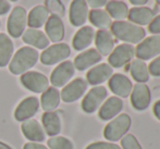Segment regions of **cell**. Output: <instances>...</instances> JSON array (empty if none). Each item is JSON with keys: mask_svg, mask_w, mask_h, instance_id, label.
I'll return each instance as SVG.
<instances>
[{"mask_svg": "<svg viewBox=\"0 0 160 149\" xmlns=\"http://www.w3.org/2000/svg\"><path fill=\"white\" fill-rule=\"evenodd\" d=\"M39 53L32 47H22L15 52L10 61L9 70L14 75H20L28 72L37 63Z\"/></svg>", "mask_w": 160, "mask_h": 149, "instance_id": "6da1fadb", "label": "cell"}, {"mask_svg": "<svg viewBox=\"0 0 160 149\" xmlns=\"http://www.w3.org/2000/svg\"><path fill=\"white\" fill-rule=\"evenodd\" d=\"M111 34L127 44H139L145 38L146 32L142 26L127 21H116L111 24Z\"/></svg>", "mask_w": 160, "mask_h": 149, "instance_id": "7a4b0ae2", "label": "cell"}, {"mask_svg": "<svg viewBox=\"0 0 160 149\" xmlns=\"http://www.w3.org/2000/svg\"><path fill=\"white\" fill-rule=\"evenodd\" d=\"M131 118L125 113L118 116L107 124L103 130V136L109 142H117L121 139L131 127Z\"/></svg>", "mask_w": 160, "mask_h": 149, "instance_id": "3957f363", "label": "cell"}, {"mask_svg": "<svg viewBox=\"0 0 160 149\" xmlns=\"http://www.w3.org/2000/svg\"><path fill=\"white\" fill-rule=\"evenodd\" d=\"M26 25H28L26 10L22 7H15L11 11L8 17V23H7V30H8L10 36L14 38L22 36L25 32Z\"/></svg>", "mask_w": 160, "mask_h": 149, "instance_id": "277c9868", "label": "cell"}, {"mask_svg": "<svg viewBox=\"0 0 160 149\" xmlns=\"http://www.w3.org/2000/svg\"><path fill=\"white\" fill-rule=\"evenodd\" d=\"M71 53L70 47L64 42H58L50 47H47L40 55V61L45 65H52L62 62Z\"/></svg>", "mask_w": 160, "mask_h": 149, "instance_id": "5b68a950", "label": "cell"}, {"mask_svg": "<svg viewBox=\"0 0 160 149\" xmlns=\"http://www.w3.org/2000/svg\"><path fill=\"white\" fill-rule=\"evenodd\" d=\"M139 60H150L160 55V35H152L143 39L135 49Z\"/></svg>", "mask_w": 160, "mask_h": 149, "instance_id": "8992f818", "label": "cell"}, {"mask_svg": "<svg viewBox=\"0 0 160 149\" xmlns=\"http://www.w3.org/2000/svg\"><path fill=\"white\" fill-rule=\"evenodd\" d=\"M135 55V48L130 44H121L109 55L108 62L111 67H122L132 61Z\"/></svg>", "mask_w": 160, "mask_h": 149, "instance_id": "52a82bcc", "label": "cell"}, {"mask_svg": "<svg viewBox=\"0 0 160 149\" xmlns=\"http://www.w3.org/2000/svg\"><path fill=\"white\" fill-rule=\"evenodd\" d=\"M21 83L28 90L36 94L44 92L49 88V81L44 74L36 71L25 72L21 76Z\"/></svg>", "mask_w": 160, "mask_h": 149, "instance_id": "ba28073f", "label": "cell"}, {"mask_svg": "<svg viewBox=\"0 0 160 149\" xmlns=\"http://www.w3.org/2000/svg\"><path fill=\"white\" fill-rule=\"evenodd\" d=\"M107 89L103 86L93 87L82 101V109L86 113H93L101 106L107 98Z\"/></svg>", "mask_w": 160, "mask_h": 149, "instance_id": "9c48e42d", "label": "cell"}, {"mask_svg": "<svg viewBox=\"0 0 160 149\" xmlns=\"http://www.w3.org/2000/svg\"><path fill=\"white\" fill-rule=\"evenodd\" d=\"M87 85H88L87 82L83 78H75L71 83H69L67 86H64V88L60 94V98L64 102H74L84 95V92L87 89Z\"/></svg>", "mask_w": 160, "mask_h": 149, "instance_id": "30bf717a", "label": "cell"}, {"mask_svg": "<svg viewBox=\"0 0 160 149\" xmlns=\"http://www.w3.org/2000/svg\"><path fill=\"white\" fill-rule=\"evenodd\" d=\"M75 67L71 61H64L60 63L52 71L50 75V82L53 87H62L69 82L74 75Z\"/></svg>", "mask_w": 160, "mask_h": 149, "instance_id": "8fae6325", "label": "cell"}, {"mask_svg": "<svg viewBox=\"0 0 160 149\" xmlns=\"http://www.w3.org/2000/svg\"><path fill=\"white\" fill-rule=\"evenodd\" d=\"M150 90L149 87L144 83H138L133 86L131 92V103L136 110H145L150 103Z\"/></svg>", "mask_w": 160, "mask_h": 149, "instance_id": "7c38bea8", "label": "cell"}, {"mask_svg": "<svg viewBox=\"0 0 160 149\" xmlns=\"http://www.w3.org/2000/svg\"><path fill=\"white\" fill-rule=\"evenodd\" d=\"M88 17V6L86 0H73L70 6L69 19L73 26H82L86 23Z\"/></svg>", "mask_w": 160, "mask_h": 149, "instance_id": "4fadbf2b", "label": "cell"}, {"mask_svg": "<svg viewBox=\"0 0 160 149\" xmlns=\"http://www.w3.org/2000/svg\"><path fill=\"white\" fill-rule=\"evenodd\" d=\"M39 108V100L36 97H28L19 103L14 111V118L17 121L24 122L31 119Z\"/></svg>", "mask_w": 160, "mask_h": 149, "instance_id": "5bb4252c", "label": "cell"}, {"mask_svg": "<svg viewBox=\"0 0 160 149\" xmlns=\"http://www.w3.org/2000/svg\"><path fill=\"white\" fill-rule=\"evenodd\" d=\"M109 87L114 95L121 98H127L131 95L133 85L128 76L118 73L112 74V76L109 78Z\"/></svg>", "mask_w": 160, "mask_h": 149, "instance_id": "9a60e30c", "label": "cell"}, {"mask_svg": "<svg viewBox=\"0 0 160 149\" xmlns=\"http://www.w3.org/2000/svg\"><path fill=\"white\" fill-rule=\"evenodd\" d=\"M112 74H113L112 67L107 63H101V64L96 65L87 72V84L96 86V85H99L108 81L112 76Z\"/></svg>", "mask_w": 160, "mask_h": 149, "instance_id": "2e32d148", "label": "cell"}, {"mask_svg": "<svg viewBox=\"0 0 160 149\" xmlns=\"http://www.w3.org/2000/svg\"><path fill=\"white\" fill-rule=\"evenodd\" d=\"M46 30L47 37H48L49 42H59L63 39L64 37V25L63 22L60 17H56V15H51L48 17L46 22Z\"/></svg>", "mask_w": 160, "mask_h": 149, "instance_id": "e0dca14e", "label": "cell"}, {"mask_svg": "<svg viewBox=\"0 0 160 149\" xmlns=\"http://www.w3.org/2000/svg\"><path fill=\"white\" fill-rule=\"evenodd\" d=\"M128 17L131 23L135 25H149V23L155 17V13L152 9L147 7H134L128 10Z\"/></svg>", "mask_w": 160, "mask_h": 149, "instance_id": "ac0fdd59", "label": "cell"}, {"mask_svg": "<svg viewBox=\"0 0 160 149\" xmlns=\"http://www.w3.org/2000/svg\"><path fill=\"white\" fill-rule=\"evenodd\" d=\"M123 109V102L119 97H110L108 98L99 109V118L103 121L117 117Z\"/></svg>", "mask_w": 160, "mask_h": 149, "instance_id": "d6986e66", "label": "cell"}, {"mask_svg": "<svg viewBox=\"0 0 160 149\" xmlns=\"http://www.w3.org/2000/svg\"><path fill=\"white\" fill-rule=\"evenodd\" d=\"M21 130L23 135L31 142H39L45 141V131L39 123L34 119H28L24 121L21 125Z\"/></svg>", "mask_w": 160, "mask_h": 149, "instance_id": "ffe728a7", "label": "cell"}, {"mask_svg": "<svg viewBox=\"0 0 160 149\" xmlns=\"http://www.w3.org/2000/svg\"><path fill=\"white\" fill-rule=\"evenodd\" d=\"M101 60V56L96 49H88L83 51L74 59V67L78 71H84L95 65Z\"/></svg>", "mask_w": 160, "mask_h": 149, "instance_id": "44dd1931", "label": "cell"}, {"mask_svg": "<svg viewBox=\"0 0 160 149\" xmlns=\"http://www.w3.org/2000/svg\"><path fill=\"white\" fill-rule=\"evenodd\" d=\"M22 39L25 44L36 49H46L49 46V39L45 33L35 28H28L22 35Z\"/></svg>", "mask_w": 160, "mask_h": 149, "instance_id": "7402d4cb", "label": "cell"}, {"mask_svg": "<svg viewBox=\"0 0 160 149\" xmlns=\"http://www.w3.org/2000/svg\"><path fill=\"white\" fill-rule=\"evenodd\" d=\"M94 38H95V31L93 30V27H91V26H83L74 35L72 46L78 51L84 50L88 46H91Z\"/></svg>", "mask_w": 160, "mask_h": 149, "instance_id": "603a6c76", "label": "cell"}, {"mask_svg": "<svg viewBox=\"0 0 160 149\" xmlns=\"http://www.w3.org/2000/svg\"><path fill=\"white\" fill-rule=\"evenodd\" d=\"M96 50L100 56H109L114 49V40L112 34L108 31L99 30L95 34Z\"/></svg>", "mask_w": 160, "mask_h": 149, "instance_id": "cb8c5ba5", "label": "cell"}, {"mask_svg": "<svg viewBox=\"0 0 160 149\" xmlns=\"http://www.w3.org/2000/svg\"><path fill=\"white\" fill-rule=\"evenodd\" d=\"M49 17V12L45 6H36L30 11L28 17V25L31 28H39L46 24Z\"/></svg>", "mask_w": 160, "mask_h": 149, "instance_id": "d4e9b609", "label": "cell"}, {"mask_svg": "<svg viewBox=\"0 0 160 149\" xmlns=\"http://www.w3.org/2000/svg\"><path fill=\"white\" fill-rule=\"evenodd\" d=\"M60 92L56 87H49L42 92L40 97V105L44 111L51 112L59 106L60 103Z\"/></svg>", "mask_w": 160, "mask_h": 149, "instance_id": "484cf974", "label": "cell"}, {"mask_svg": "<svg viewBox=\"0 0 160 149\" xmlns=\"http://www.w3.org/2000/svg\"><path fill=\"white\" fill-rule=\"evenodd\" d=\"M42 122L44 125L45 132L49 136H56L61 131V121L57 112H45L42 117Z\"/></svg>", "mask_w": 160, "mask_h": 149, "instance_id": "4316f807", "label": "cell"}, {"mask_svg": "<svg viewBox=\"0 0 160 149\" xmlns=\"http://www.w3.org/2000/svg\"><path fill=\"white\" fill-rule=\"evenodd\" d=\"M88 17L91 23L94 26L98 27L99 30L107 31L111 27L112 20L108 12L102 9H93L91 12H88Z\"/></svg>", "mask_w": 160, "mask_h": 149, "instance_id": "83f0119b", "label": "cell"}, {"mask_svg": "<svg viewBox=\"0 0 160 149\" xmlns=\"http://www.w3.org/2000/svg\"><path fill=\"white\" fill-rule=\"evenodd\" d=\"M106 11L110 15L111 19L116 21H123L128 17V8L123 1H117V0H110L106 4Z\"/></svg>", "mask_w": 160, "mask_h": 149, "instance_id": "f1b7e54d", "label": "cell"}, {"mask_svg": "<svg viewBox=\"0 0 160 149\" xmlns=\"http://www.w3.org/2000/svg\"><path fill=\"white\" fill-rule=\"evenodd\" d=\"M130 72L133 80H135L138 83H144L145 84L149 80V71L148 67L145 63V61L135 59L132 61L130 65Z\"/></svg>", "mask_w": 160, "mask_h": 149, "instance_id": "f546056e", "label": "cell"}, {"mask_svg": "<svg viewBox=\"0 0 160 149\" xmlns=\"http://www.w3.org/2000/svg\"><path fill=\"white\" fill-rule=\"evenodd\" d=\"M13 42L7 34L0 33V67L10 62L13 55Z\"/></svg>", "mask_w": 160, "mask_h": 149, "instance_id": "4dcf8cb0", "label": "cell"}, {"mask_svg": "<svg viewBox=\"0 0 160 149\" xmlns=\"http://www.w3.org/2000/svg\"><path fill=\"white\" fill-rule=\"evenodd\" d=\"M45 7L48 10L49 13L52 15H56L58 17H63L65 14V8L61 0H46L45 1Z\"/></svg>", "mask_w": 160, "mask_h": 149, "instance_id": "1f68e13d", "label": "cell"}, {"mask_svg": "<svg viewBox=\"0 0 160 149\" xmlns=\"http://www.w3.org/2000/svg\"><path fill=\"white\" fill-rule=\"evenodd\" d=\"M47 145L50 149H73L72 142L62 136L50 137L47 142Z\"/></svg>", "mask_w": 160, "mask_h": 149, "instance_id": "d6a6232c", "label": "cell"}, {"mask_svg": "<svg viewBox=\"0 0 160 149\" xmlns=\"http://www.w3.org/2000/svg\"><path fill=\"white\" fill-rule=\"evenodd\" d=\"M121 145L123 149H142L136 137L132 134H125L121 141Z\"/></svg>", "mask_w": 160, "mask_h": 149, "instance_id": "836d02e7", "label": "cell"}, {"mask_svg": "<svg viewBox=\"0 0 160 149\" xmlns=\"http://www.w3.org/2000/svg\"><path fill=\"white\" fill-rule=\"evenodd\" d=\"M86 149H121L118 145L112 143H105V142H97L88 145Z\"/></svg>", "mask_w": 160, "mask_h": 149, "instance_id": "e575fe53", "label": "cell"}, {"mask_svg": "<svg viewBox=\"0 0 160 149\" xmlns=\"http://www.w3.org/2000/svg\"><path fill=\"white\" fill-rule=\"evenodd\" d=\"M148 71L149 74H152V76L159 77L160 76V56L154 59L150 62V64L148 65Z\"/></svg>", "mask_w": 160, "mask_h": 149, "instance_id": "d590c367", "label": "cell"}, {"mask_svg": "<svg viewBox=\"0 0 160 149\" xmlns=\"http://www.w3.org/2000/svg\"><path fill=\"white\" fill-rule=\"evenodd\" d=\"M148 31L154 35H160V14L152 19L148 25Z\"/></svg>", "mask_w": 160, "mask_h": 149, "instance_id": "8d00e7d4", "label": "cell"}, {"mask_svg": "<svg viewBox=\"0 0 160 149\" xmlns=\"http://www.w3.org/2000/svg\"><path fill=\"white\" fill-rule=\"evenodd\" d=\"M108 0H86V3L88 7L93 9H100L102 7H106Z\"/></svg>", "mask_w": 160, "mask_h": 149, "instance_id": "74e56055", "label": "cell"}, {"mask_svg": "<svg viewBox=\"0 0 160 149\" xmlns=\"http://www.w3.org/2000/svg\"><path fill=\"white\" fill-rule=\"evenodd\" d=\"M10 11V3L8 0H0V15L7 14Z\"/></svg>", "mask_w": 160, "mask_h": 149, "instance_id": "f35d334b", "label": "cell"}, {"mask_svg": "<svg viewBox=\"0 0 160 149\" xmlns=\"http://www.w3.org/2000/svg\"><path fill=\"white\" fill-rule=\"evenodd\" d=\"M23 149H48V148L39 143H28L24 145Z\"/></svg>", "mask_w": 160, "mask_h": 149, "instance_id": "ab89813d", "label": "cell"}, {"mask_svg": "<svg viewBox=\"0 0 160 149\" xmlns=\"http://www.w3.org/2000/svg\"><path fill=\"white\" fill-rule=\"evenodd\" d=\"M154 114L156 116V118L160 121V100L155 102V105H154Z\"/></svg>", "mask_w": 160, "mask_h": 149, "instance_id": "60d3db41", "label": "cell"}, {"mask_svg": "<svg viewBox=\"0 0 160 149\" xmlns=\"http://www.w3.org/2000/svg\"><path fill=\"white\" fill-rule=\"evenodd\" d=\"M133 6H144L148 2V0H128Z\"/></svg>", "mask_w": 160, "mask_h": 149, "instance_id": "b9f144b4", "label": "cell"}, {"mask_svg": "<svg viewBox=\"0 0 160 149\" xmlns=\"http://www.w3.org/2000/svg\"><path fill=\"white\" fill-rule=\"evenodd\" d=\"M0 149H12L10 147V146H8L7 144L2 143V142H0Z\"/></svg>", "mask_w": 160, "mask_h": 149, "instance_id": "7bdbcfd3", "label": "cell"}, {"mask_svg": "<svg viewBox=\"0 0 160 149\" xmlns=\"http://www.w3.org/2000/svg\"><path fill=\"white\" fill-rule=\"evenodd\" d=\"M156 2H157V3H158V6L160 7V0H156Z\"/></svg>", "mask_w": 160, "mask_h": 149, "instance_id": "ee69618b", "label": "cell"}, {"mask_svg": "<svg viewBox=\"0 0 160 149\" xmlns=\"http://www.w3.org/2000/svg\"><path fill=\"white\" fill-rule=\"evenodd\" d=\"M10 1H12V2H15V1H18V0H10Z\"/></svg>", "mask_w": 160, "mask_h": 149, "instance_id": "f6af8a7d", "label": "cell"}, {"mask_svg": "<svg viewBox=\"0 0 160 149\" xmlns=\"http://www.w3.org/2000/svg\"><path fill=\"white\" fill-rule=\"evenodd\" d=\"M117 1H123V0H117Z\"/></svg>", "mask_w": 160, "mask_h": 149, "instance_id": "bcb514c9", "label": "cell"}, {"mask_svg": "<svg viewBox=\"0 0 160 149\" xmlns=\"http://www.w3.org/2000/svg\"><path fill=\"white\" fill-rule=\"evenodd\" d=\"M0 25H1V23H0Z\"/></svg>", "mask_w": 160, "mask_h": 149, "instance_id": "7dc6e473", "label": "cell"}]
</instances>
